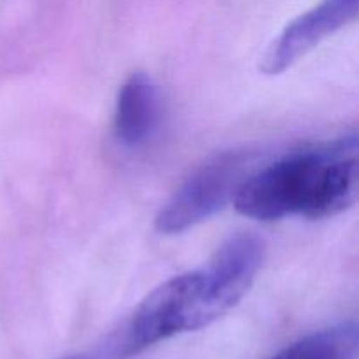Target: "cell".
<instances>
[{"label": "cell", "mask_w": 359, "mask_h": 359, "mask_svg": "<svg viewBox=\"0 0 359 359\" xmlns=\"http://www.w3.org/2000/svg\"><path fill=\"white\" fill-rule=\"evenodd\" d=\"M358 163V137H340L245 177L231 202L238 214L256 221L333 217L356 202Z\"/></svg>", "instance_id": "cell-1"}, {"label": "cell", "mask_w": 359, "mask_h": 359, "mask_svg": "<svg viewBox=\"0 0 359 359\" xmlns=\"http://www.w3.org/2000/svg\"><path fill=\"white\" fill-rule=\"evenodd\" d=\"M358 11L359 0H323L284 28L266 51L259 65L262 72L266 76L286 72L319 42L356 20Z\"/></svg>", "instance_id": "cell-4"}, {"label": "cell", "mask_w": 359, "mask_h": 359, "mask_svg": "<svg viewBox=\"0 0 359 359\" xmlns=\"http://www.w3.org/2000/svg\"><path fill=\"white\" fill-rule=\"evenodd\" d=\"M63 359H102V358L93 356V354H77V356H69V358H63Z\"/></svg>", "instance_id": "cell-7"}, {"label": "cell", "mask_w": 359, "mask_h": 359, "mask_svg": "<svg viewBox=\"0 0 359 359\" xmlns=\"http://www.w3.org/2000/svg\"><path fill=\"white\" fill-rule=\"evenodd\" d=\"M221 312L210 294L205 270L181 273L151 291L135 309L123 335L119 351L133 356L147 347L217 321Z\"/></svg>", "instance_id": "cell-2"}, {"label": "cell", "mask_w": 359, "mask_h": 359, "mask_svg": "<svg viewBox=\"0 0 359 359\" xmlns=\"http://www.w3.org/2000/svg\"><path fill=\"white\" fill-rule=\"evenodd\" d=\"M245 156L223 153L196 168L158 212L154 226L163 235H175L209 219L223 209L244 181Z\"/></svg>", "instance_id": "cell-3"}, {"label": "cell", "mask_w": 359, "mask_h": 359, "mask_svg": "<svg viewBox=\"0 0 359 359\" xmlns=\"http://www.w3.org/2000/svg\"><path fill=\"white\" fill-rule=\"evenodd\" d=\"M160 121L156 84L142 72L132 74L119 88L114 111V135L119 144L137 149L149 142Z\"/></svg>", "instance_id": "cell-5"}, {"label": "cell", "mask_w": 359, "mask_h": 359, "mask_svg": "<svg viewBox=\"0 0 359 359\" xmlns=\"http://www.w3.org/2000/svg\"><path fill=\"white\" fill-rule=\"evenodd\" d=\"M358 326L344 323L311 333L269 359H358Z\"/></svg>", "instance_id": "cell-6"}]
</instances>
